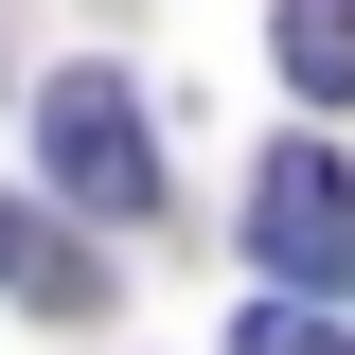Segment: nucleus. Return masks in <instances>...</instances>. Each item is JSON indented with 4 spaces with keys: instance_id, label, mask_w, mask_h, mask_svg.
<instances>
[{
    "instance_id": "3",
    "label": "nucleus",
    "mask_w": 355,
    "mask_h": 355,
    "mask_svg": "<svg viewBox=\"0 0 355 355\" xmlns=\"http://www.w3.org/2000/svg\"><path fill=\"white\" fill-rule=\"evenodd\" d=\"M266 53H284V89H302V107H355V0H284V18H266Z\"/></svg>"
},
{
    "instance_id": "2",
    "label": "nucleus",
    "mask_w": 355,
    "mask_h": 355,
    "mask_svg": "<svg viewBox=\"0 0 355 355\" xmlns=\"http://www.w3.org/2000/svg\"><path fill=\"white\" fill-rule=\"evenodd\" d=\"M249 249L284 266V284H355V178L320 160V142H266L249 160Z\"/></svg>"
},
{
    "instance_id": "5",
    "label": "nucleus",
    "mask_w": 355,
    "mask_h": 355,
    "mask_svg": "<svg viewBox=\"0 0 355 355\" xmlns=\"http://www.w3.org/2000/svg\"><path fill=\"white\" fill-rule=\"evenodd\" d=\"M0 284H36V231H18V214H0Z\"/></svg>"
},
{
    "instance_id": "1",
    "label": "nucleus",
    "mask_w": 355,
    "mask_h": 355,
    "mask_svg": "<svg viewBox=\"0 0 355 355\" xmlns=\"http://www.w3.org/2000/svg\"><path fill=\"white\" fill-rule=\"evenodd\" d=\"M36 160L71 214H160V142H142V89L125 71H53L36 89Z\"/></svg>"
},
{
    "instance_id": "4",
    "label": "nucleus",
    "mask_w": 355,
    "mask_h": 355,
    "mask_svg": "<svg viewBox=\"0 0 355 355\" xmlns=\"http://www.w3.org/2000/svg\"><path fill=\"white\" fill-rule=\"evenodd\" d=\"M231 355H355V338L320 320V284H284V302H249V320H231Z\"/></svg>"
}]
</instances>
